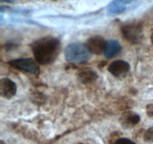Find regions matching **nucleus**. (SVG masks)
Wrapping results in <instances>:
<instances>
[{
  "instance_id": "f257e3e1",
  "label": "nucleus",
  "mask_w": 153,
  "mask_h": 144,
  "mask_svg": "<svg viewBox=\"0 0 153 144\" xmlns=\"http://www.w3.org/2000/svg\"><path fill=\"white\" fill-rule=\"evenodd\" d=\"M31 50L37 63L49 64L58 57L61 50V42L56 38L47 36L34 41L31 44Z\"/></svg>"
},
{
  "instance_id": "f03ea898",
  "label": "nucleus",
  "mask_w": 153,
  "mask_h": 144,
  "mask_svg": "<svg viewBox=\"0 0 153 144\" xmlns=\"http://www.w3.org/2000/svg\"><path fill=\"white\" fill-rule=\"evenodd\" d=\"M91 51L86 45L81 43H71L64 50V56L69 62L73 64H82L89 59Z\"/></svg>"
},
{
  "instance_id": "7ed1b4c3",
  "label": "nucleus",
  "mask_w": 153,
  "mask_h": 144,
  "mask_svg": "<svg viewBox=\"0 0 153 144\" xmlns=\"http://www.w3.org/2000/svg\"><path fill=\"white\" fill-rule=\"evenodd\" d=\"M10 66L18 70L28 72L33 75H37L40 73V68L37 63L32 58H17L10 60L8 62Z\"/></svg>"
},
{
  "instance_id": "20e7f679",
  "label": "nucleus",
  "mask_w": 153,
  "mask_h": 144,
  "mask_svg": "<svg viewBox=\"0 0 153 144\" xmlns=\"http://www.w3.org/2000/svg\"><path fill=\"white\" fill-rule=\"evenodd\" d=\"M141 32V26L137 23L127 24L122 28V33L124 38L129 42L134 44L140 41Z\"/></svg>"
},
{
  "instance_id": "39448f33",
  "label": "nucleus",
  "mask_w": 153,
  "mask_h": 144,
  "mask_svg": "<svg viewBox=\"0 0 153 144\" xmlns=\"http://www.w3.org/2000/svg\"><path fill=\"white\" fill-rule=\"evenodd\" d=\"M16 93V83L7 77L1 78L0 80V95L5 99H10Z\"/></svg>"
},
{
  "instance_id": "423d86ee",
  "label": "nucleus",
  "mask_w": 153,
  "mask_h": 144,
  "mask_svg": "<svg viewBox=\"0 0 153 144\" xmlns=\"http://www.w3.org/2000/svg\"><path fill=\"white\" fill-rule=\"evenodd\" d=\"M108 70L114 76H122L129 71L130 64L124 60H116L109 64Z\"/></svg>"
},
{
  "instance_id": "0eeeda50",
  "label": "nucleus",
  "mask_w": 153,
  "mask_h": 144,
  "mask_svg": "<svg viewBox=\"0 0 153 144\" xmlns=\"http://www.w3.org/2000/svg\"><path fill=\"white\" fill-rule=\"evenodd\" d=\"M106 41L101 36L96 35L90 38L85 45L88 48L91 53L100 55L102 52H104L105 46Z\"/></svg>"
},
{
  "instance_id": "6e6552de",
  "label": "nucleus",
  "mask_w": 153,
  "mask_h": 144,
  "mask_svg": "<svg viewBox=\"0 0 153 144\" xmlns=\"http://www.w3.org/2000/svg\"><path fill=\"white\" fill-rule=\"evenodd\" d=\"M140 121V117L133 111H126L121 115L120 122L125 128H131L137 125Z\"/></svg>"
},
{
  "instance_id": "1a4fd4ad",
  "label": "nucleus",
  "mask_w": 153,
  "mask_h": 144,
  "mask_svg": "<svg viewBox=\"0 0 153 144\" xmlns=\"http://www.w3.org/2000/svg\"><path fill=\"white\" fill-rule=\"evenodd\" d=\"M98 74L94 69L91 68H83L77 73V77L81 82L84 84H89L97 80Z\"/></svg>"
},
{
  "instance_id": "9d476101",
  "label": "nucleus",
  "mask_w": 153,
  "mask_h": 144,
  "mask_svg": "<svg viewBox=\"0 0 153 144\" xmlns=\"http://www.w3.org/2000/svg\"><path fill=\"white\" fill-rule=\"evenodd\" d=\"M122 50V46L117 40H109L106 41L104 50V55L107 58H112L117 56Z\"/></svg>"
},
{
  "instance_id": "9b49d317",
  "label": "nucleus",
  "mask_w": 153,
  "mask_h": 144,
  "mask_svg": "<svg viewBox=\"0 0 153 144\" xmlns=\"http://www.w3.org/2000/svg\"><path fill=\"white\" fill-rule=\"evenodd\" d=\"M126 9V5L120 4L116 0H113L109 3L107 7V14L108 15L111 16H114L117 15H119L124 12Z\"/></svg>"
},
{
  "instance_id": "f8f14e48",
  "label": "nucleus",
  "mask_w": 153,
  "mask_h": 144,
  "mask_svg": "<svg viewBox=\"0 0 153 144\" xmlns=\"http://www.w3.org/2000/svg\"><path fill=\"white\" fill-rule=\"evenodd\" d=\"M143 139L147 142H153V127H151L145 132L144 135H143Z\"/></svg>"
},
{
  "instance_id": "ddd939ff",
  "label": "nucleus",
  "mask_w": 153,
  "mask_h": 144,
  "mask_svg": "<svg viewBox=\"0 0 153 144\" xmlns=\"http://www.w3.org/2000/svg\"><path fill=\"white\" fill-rule=\"evenodd\" d=\"M114 144H136L134 141H132L131 140L128 139V138H120L117 140L115 141V142Z\"/></svg>"
},
{
  "instance_id": "4468645a",
  "label": "nucleus",
  "mask_w": 153,
  "mask_h": 144,
  "mask_svg": "<svg viewBox=\"0 0 153 144\" xmlns=\"http://www.w3.org/2000/svg\"><path fill=\"white\" fill-rule=\"evenodd\" d=\"M116 1L120 3V4H123V5H126V4H131V3L137 1V0H116Z\"/></svg>"
},
{
  "instance_id": "2eb2a0df",
  "label": "nucleus",
  "mask_w": 153,
  "mask_h": 144,
  "mask_svg": "<svg viewBox=\"0 0 153 144\" xmlns=\"http://www.w3.org/2000/svg\"><path fill=\"white\" fill-rule=\"evenodd\" d=\"M1 2H7V3H12L14 2V0H0Z\"/></svg>"
},
{
  "instance_id": "dca6fc26",
  "label": "nucleus",
  "mask_w": 153,
  "mask_h": 144,
  "mask_svg": "<svg viewBox=\"0 0 153 144\" xmlns=\"http://www.w3.org/2000/svg\"><path fill=\"white\" fill-rule=\"evenodd\" d=\"M0 144H4V142H3V141L1 140V142H0Z\"/></svg>"
}]
</instances>
